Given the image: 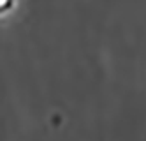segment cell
<instances>
[{
  "label": "cell",
  "instance_id": "6da1fadb",
  "mask_svg": "<svg viewBox=\"0 0 146 141\" xmlns=\"http://www.w3.org/2000/svg\"><path fill=\"white\" fill-rule=\"evenodd\" d=\"M14 5V0H0V14L7 13V11H11Z\"/></svg>",
  "mask_w": 146,
  "mask_h": 141
}]
</instances>
